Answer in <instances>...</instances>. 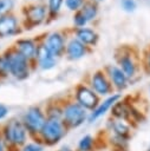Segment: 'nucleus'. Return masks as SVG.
<instances>
[{"label": "nucleus", "instance_id": "f8f14e48", "mask_svg": "<svg viewBox=\"0 0 150 151\" xmlns=\"http://www.w3.org/2000/svg\"><path fill=\"white\" fill-rule=\"evenodd\" d=\"M57 63L58 59L45 46L41 35L38 37V46H37V54L34 61L35 68H39L41 71H51L57 66Z\"/></svg>", "mask_w": 150, "mask_h": 151}, {"label": "nucleus", "instance_id": "20e7f679", "mask_svg": "<svg viewBox=\"0 0 150 151\" xmlns=\"http://www.w3.org/2000/svg\"><path fill=\"white\" fill-rule=\"evenodd\" d=\"M89 112L76 103L71 96L63 98V122L69 131L77 130L87 124Z\"/></svg>", "mask_w": 150, "mask_h": 151}, {"label": "nucleus", "instance_id": "393cba45", "mask_svg": "<svg viewBox=\"0 0 150 151\" xmlns=\"http://www.w3.org/2000/svg\"><path fill=\"white\" fill-rule=\"evenodd\" d=\"M47 147L39 138H30L19 151H46Z\"/></svg>", "mask_w": 150, "mask_h": 151}, {"label": "nucleus", "instance_id": "f03ea898", "mask_svg": "<svg viewBox=\"0 0 150 151\" xmlns=\"http://www.w3.org/2000/svg\"><path fill=\"white\" fill-rule=\"evenodd\" d=\"M0 133L9 147V151H19L27 143L30 134L25 129L20 117L8 118L0 125Z\"/></svg>", "mask_w": 150, "mask_h": 151}, {"label": "nucleus", "instance_id": "ddd939ff", "mask_svg": "<svg viewBox=\"0 0 150 151\" xmlns=\"http://www.w3.org/2000/svg\"><path fill=\"white\" fill-rule=\"evenodd\" d=\"M122 97H123L122 93L115 92V93H112V94H110V96H107V97H105V98H102L100 101H99V104L96 106V109L89 113L87 124L92 125V124L97 123L99 119H102L104 116H106L107 113H110L112 106H113Z\"/></svg>", "mask_w": 150, "mask_h": 151}, {"label": "nucleus", "instance_id": "6ab92c4d", "mask_svg": "<svg viewBox=\"0 0 150 151\" xmlns=\"http://www.w3.org/2000/svg\"><path fill=\"white\" fill-rule=\"evenodd\" d=\"M110 117L116 119H123L131 123V100L125 97L120 98L111 109Z\"/></svg>", "mask_w": 150, "mask_h": 151}, {"label": "nucleus", "instance_id": "a878e982", "mask_svg": "<svg viewBox=\"0 0 150 151\" xmlns=\"http://www.w3.org/2000/svg\"><path fill=\"white\" fill-rule=\"evenodd\" d=\"M72 24H73V28H81V27H86L89 25V20L83 14V12L79 9V11L74 12L72 15Z\"/></svg>", "mask_w": 150, "mask_h": 151}, {"label": "nucleus", "instance_id": "6e6552de", "mask_svg": "<svg viewBox=\"0 0 150 151\" xmlns=\"http://www.w3.org/2000/svg\"><path fill=\"white\" fill-rule=\"evenodd\" d=\"M71 98L78 103L81 107H84L89 113L91 111H93L96 109V106L99 104L100 101V97L87 85V83L84 80V81H80L78 83L73 90H72V93L70 94Z\"/></svg>", "mask_w": 150, "mask_h": 151}, {"label": "nucleus", "instance_id": "412c9836", "mask_svg": "<svg viewBox=\"0 0 150 151\" xmlns=\"http://www.w3.org/2000/svg\"><path fill=\"white\" fill-rule=\"evenodd\" d=\"M104 142L109 151H129L130 147V139L113 134L104 133Z\"/></svg>", "mask_w": 150, "mask_h": 151}, {"label": "nucleus", "instance_id": "7ed1b4c3", "mask_svg": "<svg viewBox=\"0 0 150 151\" xmlns=\"http://www.w3.org/2000/svg\"><path fill=\"white\" fill-rule=\"evenodd\" d=\"M2 55L7 63L9 77L17 81L27 80L31 77L32 72L35 70L34 65L28 61L21 53H19L13 45L7 47L2 52Z\"/></svg>", "mask_w": 150, "mask_h": 151}, {"label": "nucleus", "instance_id": "1a4fd4ad", "mask_svg": "<svg viewBox=\"0 0 150 151\" xmlns=\"http://www.w3.org/2000/svg\"><path fill=\"white\" fill-rule=\"evenodd\" d=\"M70 34V29L66 31H52L41 35V39L48 51L57 58L60 59L65 55V48L67 42V37Z\"/></svg>", "mask_w": 150, "mask_h": 151}, {"label": "nucleus", "instance_id": "f3484780", "mask_svg": "<svg viewBox=\"0 0 150 151\" xmlns=\"http://www.w3.org/2000/svg\"><path fill=\"white\" fill-rule=\"evenodd\" d=\"M13 46L15 47V50L19 53H21L28 61H31L34 65L37 46H38V38H18L14 41Z\"/></svg>", "mask_w": 150, "mask_h": 151}, {"label": "nucleus", "instance_id": "9d476101", "mask_svg": "<svg viewBox=\"0 0 150 151\" xmlns=\"http://www.w3.org/2000/svg\"><path fill=\"white\" fill-rule=\"evenodd\" d=\"M85 81L100 98H105V97L115 93L112 84H111L107 74L105 73L104 68H98V70H94L93 72H91L87 76V78L85 79Z\"/></svg>", "mask_w": 150, "mask_h": 151}, {"label": "nucleus", "instance_id": "9b49d317", "mask_svg": "<svg viewBox=\"0 0 150 151\" xmlns=\"http://www.w3.org/2000/svg\"><path fill=\"white\" fill-rule=\"evenodd\" d=\"M24 31L21 18L14 12L0 17V39L11 38L21 34Z\"/></svg>", "mask_w": 150, "mask_h": 151}, {"label": "nucleus", "instance_id": "c85d7f7f", "mask_svg": "<svg viewBox=\"0 0 150 151\" xmlns=\"http://www.w3.org/2000/svg\"><path fill=\"white\" fill-rule=\"evenodd\" d=\"M86 0H64V6L72 13L79 11Z\"/></svg>", "mask_w": 150, "mask_h": 151}, {"label": "nucleus", "instance_id": "2eb2a0df", "mask_svg": "<svg viewBox=\"0 0 150 151\" xmlns=\"http://www.w3.org/2000/svg\"><path fill=\"white\" fill-rule=\"evenodd\" d=\"M103 68H104L105 73L107 74L115 92L122 93V92H124L131 85L129 78L125 76V73L116 64H107Z\"/></svg>", "mask_w": 150, "mask_h": 151}, {"label": "nucleus", "instance_id": "5701e85b", "mask_svg": "<svg viewBox=\"0 0 150 151\" xmlns=\"http://www.w3.org/2000/svg\"><path fill=\"white\" fill-rule=\"evenodd\" d=\"M80 11L83 12V14L89 20V24L93 22L98 18V14H99L98 0H86L85 4L83 5V7L80 8Z\"/></svg>", "mask_w": 150, "mask_h": 151}, {"label": "nucleus", "instance_id": "a211bd4d", "mask_svg": "<svg viewBox=\"0 0 150 151\" xmlns=\"http://www.w3.org/2000/svg\"><path fill=\"white\" fill-rule=\"evenodd\" d=\"M72 34L90 48L96 47L99 41V34L93 27L86 26L81 28H72Z\"/></svg>", "mask_w": 150, "mask_h": 151}, {"label": "nucleus", "instance_id": "4be33fe9", "mask_svg": "<svg viewBox=\"0 0 150 151\" xmlns=\"http://www.w3.org/2000/svg\"><path fill=\"white\" fill-rule=\"evenodd\" d=\"M46 117L48 119H61L63 120V98H56L50 100L44 106Z\"/></svg>", "mask_w": 150, "mask_h": 151}, {"label": "nucleus", "instance_id": "cd10ccee", "mask_svg": "<svg viewBox=\"0 0 150 151\" xmlns=\"http://www.w3.org/2000/svg\"><path fill=\"white\" fill-rule=\"evenodd\" d=\"M142 57V70L145 73L150 74V45H148L145 47V50L143 51Z\"/></svg>", "mask_w": 150, "mask_h": 151}, {"label": "nucleus", "instance_id": "c9c22d12", "mask_svg": "<svg viewBox=\"0 0 150 151\" xmlns=\"http://www.w3.org/2000/svg\"><path fill=\"white\" fill-rule=\"evenodd\" d=\"M149 93H150V85H149Z\"/></svg>", "mask_w": 150, "mask_h": 151}, {"label": "nucleus", "instance_id": "72a5a7b5", "mask_svg": "<svg viewBox=\"0 0 150 151\" xmlns=\"http://www.w3.org/2000/svg\"><path fill=\"white\" fill-rule=\"evenodd\" d=\"M0 151H9V147H8V145L6 144V142L4 140L1 133H0Z\"/></svg>", "mask_w": 150, "mask_h": 151}, {"label": "nucleus", "instance_id": "0eeeda50", "mask_svg": "<svg viewBox=\"0 0 150 151\" xmlns=\"http://www.w3.org/2000/svg\"><path fill=\"white\" fill-rule=\"evenodd\" d=\"M21 24L25 29H32L47 24V7L43 2H31L21 8Z\"/></svg>", "mask_w": 150, "mask_h": 151}, {"label": "nucleus", "instance_id": "473e14b6", "mask_svg": "<svg viewBox=\"0 0 150 151\" xmlns=\"http://www.w3.org/2000/svg\"><path fill=\"white\" fill-rule=\"evenodd\" d=\"M54 151H76V149H74V147H72V146H71V145H69V144H63V145L58 146Z\"/></svg>", "mask_w": 150, "mask_h": 151}, {"label": "nucleus", "instance_id": "7c9ffc66", "mask_svg": "<svg viewBox=\"0 0 150 151\" xmlns=\"http://www.w3.org/2000/svg\"><path fill=\"white\" fill-rule=\"evenodd\" d=\"M7 78H9L8 66H7V63H6L2 53H0V80H5Z\"/></svg>", "mask_w": 150, "mask_h": 151}, {"label": "nucleus", "instance_id": "bb28decb", "mask_svg": "<svg viewBox=\"0 0 150 151\" xmlns=\"http://www.w3.org/2000/svg\"><path fill=\"white\" fill-rule=\"evenodd\" d=\"M15 2L14 0H0V17L13 13Z\"/></svg>", "mask_w": 150, "mask_h": 151}, {"label": "nucleus", "instance_id": "c756f323", "mask_svg": "<svg viewBox=\"0 0 150 151\" xmlns=\"http://www.w3.org/2000/svg\"><path fill=\"white\" fill-rule=\"evenodd\" d=\"M119 5H120V8L126 13H132L137 8V1L136 0H120Z\"/></svg>", "mask_w": 150, "mask_h": 151}, {"label": "nucleus", "instance_id": "39448f33", "mask_svg": "<svg viewBox=\"0 0 150 151\" xmlns=\"http://www.w3.org/2000/svg\"><path fill=\"white\" fill-rule=\"evenodd\" d=\"M19 117L27 130L30 138H38L47 120L45 109L41 105H31L26 107Z\"/></svg>", "mask_w": 150, "mask_h": 151}, {"label": "nucleus", "instance_id": "b1692460", "mask_svg": "<svg viewBox=\"0 0 150 151\" xmlns=\"http://www.w3.org/2000/svg\"><path fill=\"white\" fill-rule=\"evenodd\" d=\"M64 6V0H47L46 7H47V24L56 20Z\"/></svg>", "mask_w": 150, "mask_h": 151}, {"label": "nucleus", "instance_id": "423d86ee", "mask_svg": "<svg viewBox=\"0 0 150 151\" xmlns=\"http://www.w3.org/2000/svg\"><path fill=\"white\" fill-rule=\"evenodd\" d=\"M67 133H69V130L61 119L47 118L38 138L44 143V145L47 149H52L58 146L65 139Z\"/></svg>", "mask_w": 150, "mask_h": 151}, {"label": "nucleus", "instance_id": "aec40b11", "mask_svg": "<svg viewBox=\"0 0 150 151\" xmlns=\"http://www.w3.org/2000/svg\"><path fill=\"white\" fill-rule=\"evenodd\" d=\"M100 138L91 133H84L76 143V151H98Z\"/></svg>", "mask_w": 150, "mask_h": 151}, {"label": "nucleus", "instance_id": "4468645a", "mask_svg": "<svg viewBox=\"0 0 150 151\" xmlns=\"http://www.w3.org/2000/svg\"><path fill=\"white\" fill-rule=\"evenodd\" d=\"M92 48L85 46L81 41H79L73 34L72 29H70V34L67 37V42H66V48H65V58L70 61H78L86 57Z\"/></svg>", "mask_w": 150, "mask_h": 151}, {"label": "nucleus", "instance_id": "f704fd0d", "mask_svg": "<svg viewBox=\"0 0 150 151\" xmlns=\"http://www.w3.org/2000/svg\"><path fill=\"white\" fill-rule=\"evenodd\" d=\"M146 151H150V143H149V145H148V147H146Z\"/></svg>", "mask_w": 150, "mask_h": 151}, {"label": "nucleus", "instance_id": "e433bc0d", "mask_svg": "<svg viewBox=\"0 0 150 151\" xmlns=\"http://www.w3.org/2000/svg\"><path fill=\"white\" fill-rule=\"evenodd\" d=\"M107 151H109V150H107Z\"/></svg>", "mask_w": 150, "mask_h": 151}, {"label": "nucleus", "instance_id": "dca6fc26", "mask_svg": "<svg viewBox=\"0 0 150 151\" xmlns=\"http://www.w3.org/2000/svg\"><path fill=\"white\" fill-rule=\"evenodd\" d=\"M135 126L123 119H116L112 117H109V119L105 123V132L106 134H113L122 138H126L131 140L132 133H133Z\"/></svg>", "mask_w": 150, "mask_h": 151}, {"label": "nucleus", "instance_id": "2f4dec72", "mask_svg": "<svg viewBox=\"0 0 150 151\" xmlns=\"http://www.w3.org/2000/svg\"><path fill=\"white\" fill-rule=\"evenodd\" d=\"M9 107L4 104V103H0V123H4L8 119V116H9Z\"/></svg>", "mask_w": 150, "mask_h": 151}, {"label": "nucleus", "instance_id": "f257e3e1", "mask_svg": "<svg viewBox=\"0 0 150 151\" xmlns=\"http://www.w3.org/2000/svg\"><path fill=\"white\" fill-rule=\"evenodd\" d=\"M116 65L125 73L131 85L139 79V72L142 70V57L133 46L123 45L115 52Z\"/></svg>", "mask_w": 150, "mask_h": 151}]
</instances>
